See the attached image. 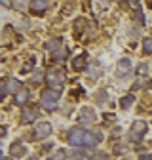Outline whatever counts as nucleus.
I'll return each mask as SVG.
<instances>
[{
  "mask_svg": "<svg viewBox=\"0 0 152 160\" xmlns=\"http://www.w3.org/2000/svg\"><path fill=\"white\" fill-rule=\"evenodd\" d=\"M89 160H108V154H107V152H103V151H99V152H95Z\"/></svg>",
  "mask_w": 152,
  "mask_h": 160,
  "instance_id": "obj_21",
  "label": "nucleus"
},
{
  "mask_svg": "<svg viewBox=\"0 0 152 160\" xmlns=\"http://www.w3.org/2000/svg\"><path fill=\"white\" fill-rule=\"evenodd\" d=\"M29 101H31V92H29V90H19V92L15 93V105L27 107Z\"/></svg>",
  "mask_w": 152,
  "mask_h": 160,
  "instance_id": "obj_7",
  "label": "nucleus"
},
{
  "mask_svg": "<svg viewBox=\"0 0 152 160\" xmlns=\"http://www.w3.org/2000/svg\"><path fill=\"white\" fill-rule=\"evenodd\" d=\"M50 160H67V152L65 151H57V152L50 154Z\"/></svg>",
  "mask_w": 152,
  "mask_h": 160,
  "instance_id": "obj_18",
  "label": "nucleus"
},
{
  "mask_svg": "<svg viewBox=\"0 0 152 160\" xmlns=\"http://www.w3.org/2000/svg\"><path fill=\"white\" fill-rule=\"evenodd\" d=\"M23 152H25V149H23V145H21V143H17V145H12V156H13V158L21 156Z\"/></svg>",
  "mask_w": 152,
  "mask_h": 160,
  "instance_id": "obj_17",
  "label": "nucleus"
},
{
  "mask_svg": "<svg viewBox=\"0 0 152 160\" xmlns=\"http://www.w3.org/2000/svg\"><path fill=\"white\" fill-rule=\"evenodd\" d=\"M133 101H135V97H133V95H126V97L120 99V107L122 109H129L133 105Z\"/></svg>",
  "mask_w": 152,
  "mask_h": 160,
  "instance_id": "obj_15",
  "label": "nucleus"
},
{
  "mask_svg": "<svg viewBox=\"0 0 152 160\" xmlns=\"http://www.w3.org/2000/svg\"><path fill=\"white\" fill-rule=\"evenodd\" d=\"M72 67H74V71H84L86 69V55H78L72 61Z\"/></svg>",
  "mask_w": 152,
  "mask_h": 160,
  "instance_id": "obj_13",
  "label": "nucleus"
},
{
  "mask_svg": "<svg viewBox=\"0 0 152 160\" xmlns=\"http://www.w3.org/2000/svg\"><path fill=\"white\" fill-rule=\"evenodd\" d=\"M139 160H152V154H143Z\"/></svg>",
  "mask_w": 152,
  "mask_h": 160,
  "instance_id": "obj_23",
  "label": "nucleus"
},
{
  "mask_svg": "<svg viewBox=\"0 0 152 160\" xmlns=\"http://www.w3.org/2000/svg\"><path fill=\"white\" fill-rule=\"evenodd\" d=\"M29 160H38V156H31V158H29Z\"/></svg>",
  "mask_w": 152,
  "mask_h": 160,
  "instance_id": "obj_25",
  "label": "nucleus"
},
{
  "mask_svg": "<svg viewBox=\"0 0 152 160\" xmlns=\"http://www.w3.org/2000/svg\"><path fill=\"white\" fill-rule=\"evenodd\" d=\"M46 8H48L46 0H32V2L29 4V10L34 12V13H42V12H46Z\"/></svg>",
  "mask_w": 152,
  "mask_h": 160,
  "instance_id": "obj_11",
  "label": "nucleus"
},
{
  "mask_svg": "<svg viewBox=\"0 0 152 160\" xmlns=\"http://www.w3.org/2000/svg\"><path fill=\"white\" fill-rule=\"evenodd\" d=\"M51 133V124L50 122H36L34 128H32V135L36 139H42V137H48Z\"/></svg>",
  "mask_w": 152,
  "mask_h": 160,
  "instance_id": "obj_6",
  "label": "nucleus"
},
{
  "mask_svg": "<svg viewBox=\"0 0 152 160\" xmlns=\"http://www.w3.org/2000/svg\"><path fill=\"white\" fill-rule=\"evenodd\" d=\"M101 141H103V135L99 132H88L86 133V143H84V147H95V145L101 143Z\"/></svg>",
  "mask_w": 152,
  "mask_h": 160,
  "instance_id": "obj_8",
  "label": "nucleus"
},
{
  "mask_svg": "<svg viewBox=\"0 0 152 160\" xmlns=\"http://www.w3.org/2000/svg\"><path fill=\"white\" fill-rule=\"evenodd\" d=\"M143 52L145 53H152V38H145L143 40Z\"/></svg>",
  "mask_w": 152,
  "mask_h": 160,
  "instance_id": "obj_19",
  "label": "nucleus"
},
{
  "mask_svg": "<svg viewBox=\"0 0 152 160\" xmlns=\"http://www.w3.org/2000/svg\"><path fill=\"white\" fill-rule=\"evenodd\" d=\"M131 69V61H129V59H120V61H118V71L120 72H127Z\"/></svg>",
  "mask_w": 152,
  "mask_h": 160,
  "instance_id": "obj_16",
  "label": "nucleus"
},
{
  "mask_svg": "<svg viewBox=\"0 0 152 160\" xmlns=\"http://www.w3.org/2000/svg\"><path fill=\"white\" fill-rule=\"evenodd\" d=\"M72 158H74V160H88L89 156H88L84 151H78V149H76V151L72 152Z\"/></svg>",
  "mask_w": 152,
  "mask_h": 160,
  "instance_id": "obj_20",
  "label": "nucleus"
},
{
  "mask_svg": "<svg viewBox=\"0 0 152 160\" xmlns=\"http://www.w3.org/2000/svg\"><path fill=\"white\" fill-rule=\"evenodd\" d=\"M2 160H15V158H10V156H4Z\"/></svg>",
  "mask_w": 152,
  "mask_h": 160,
  "instance_id": "obj_24",
  "label": "nucleus"
},
{
  "mask_svg": "<svg viewBox=\"0 0 152 160\" xmlns=\"http://www.w3.org/2000/svg\"><path fill=\"white\" fill-rule=\"evenodd\" d=\"M59 48H63V44H61V40H59V38H51V40H46V50H50L51 53H53V52H57Z\"/></svg>",
  "mask_w": 152,
  "mask_h": 160,
  "instance_id": "obj_12",
  "label": "nucleus"
},
{
  "mask_svg": "<svg viewBox=\"0 0 152 160\" xmlns=\"http://www.w3.org/2000/svg\"><path fill=\"white\" fill-rule=\"evenodd\" d=\"M19 88V82L15 78H10V80H4L2 82V97H6V93H12V92H15ZM17 93V92H15Z\"/></svg>",
  "mask_w": 152,
  "mask_h": 160,
  "instance_id": "obj_9",
  "label": "nucleus"
},
{
  "mask_svg": "<svg viewBox=\"0 0 152 160\" xmlns=\"http://www.w3.org/2000/svg\"><path fill=\"white\" fill-rule=\"evenodd\" d=\"M61 97V92L59 90H53V88H50V90H44L42 93H40V103H42V107H46V109H55L57 107V99Z\"/></svg>",
  "mask_w": 152,
  "mask_h": 160,
  "instance_id": "obj_2",
  "label": "nucleus"
},
{
  "mask_svg": "<svg viewBox=\"0 0 152 160\" xmlns=\"http://www.w3.org/2000/svg\"><path fill=\"white\" fill-rule=\"evenodd\" d=\"M44 78H46V84L48 86H51L53 90H57V88H61L63 82H65V71L63 69H48Z\"/></svg>",
  "mask_w": 152,
  "mask_h": 160,
  "instance_id": "obj_1",
  "label": "nucleus"
},
{
  "mask_svg": "<svg viewBox=\"0 0 152 160\" xmlns=\"http://www.w3.org/2000/svg\"><path fill=\"white\" fill-rule=\"evenodd\" d=\"M38 116H40V111H38L34 105H27L21 111V122L23 124H29V122H32V120H36Z\"/></svg>",
  "mask_w": 152,
  "mask_h": 160,
  "instance_id": "obj_5",
  "label": "nucleus"
},
{
  "mask_svg": "<svg viewBox=\"0 0 152 160\" xmlns=\"http://www.w3.org/2000/svg\"><path fill=\"white\" fill-rule=\"evenodd\" d=\"M80 122H82V124H91V122H95V112H93V109H89V107L82 109V112H80Z\"/></svg>",
  "mask_w": 152,
  "mask_h": 160,
  "instance_id": "obj_10",
  "label": "nucleus"
},
{
  "mask_svg": "<svg viewBox=\"0 0 152 160\" xmlns=\"http://www.w3.org/2000/svg\"><path fill=\"white\" fill-rule=\"evenodd\" d=\"M86 130H82V128H72L70 132H69V135H67V141H69V145L70 147H84V143H86Z\"/></svg>",
  "mask_w": 152,
  "mask_h": 160,
  "instance_id": "obj_3",
  "label": "nucleus"
},
{
  "mask_svg": "<svg viewBox=\"0 0 152 160\" xmlns=\"http://www.w3.org/2000/svg\"><path fill=\"white\" fill-rule=\"evenodd\" d=\"M146 130H148L146 122H143V120H135V122L131 124V128H129V139H133V141H139V139L146 133Z\"/></svg>",
  "mask_w": 152,
  "mask_h": 160,
  "instance_id": "obj_4",
  "label": "nucleus"
},
{
  "mask_svg": "<svg viewBox=\"0 0 152 160\" xmlns=\"http://www.w3.org/2000/svg\"><path fill=\"white\" fill-rule=\"evenodd\" d=\"M146 69H148V65H146V63H141V65L137 67V74H139V76H145V74H146Z\"/></svg>",
  "mask_w": 152,
  "mask_h": 160,
  "instance_id": "obj_22",
  "label": "nucleus"
},
{
  "mask_svg": "<svg viewBox=\"0 0 152 160\" xmlns=\"http://www.w3.org/2000/svg\"><path fill=\"white\" fill-rule=\"evenodd\" d=\"M67 55H69V52L65 50V48H59L57 52H53V61H63V59H67Z\"/></svg>",
  "mask_w": 152,
  "mask_h": 160,
  "instance_id": "obj_14",
  "label": "nucleus"
}]
</instances>
